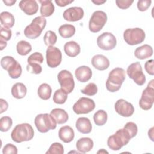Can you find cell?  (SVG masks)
Segmentation results:
<instances>
[{
    "instance_id": "22",
    "label": "cell",
    "mask_w": 154,
    "mask_h": 154,
    "mask_svg": "<svg viewBox=\"0 0 154 154\" xmlns=\"http://www.w3.org/2000/svg\"><path fill=\"white\" fill-rule=\"evenodd\" d=\"M153 48L151 46L145 44L136 48L134 52L135 57L140 60H144L150 57L153 55Z\"/></svg>"
},
{
    "instance_id": "14",
    "label": "cell",
    "mask_w": 154,
    "mask_h": 154,
    "mask_svg": "<svg viewBox=\"0 0 154 154\" xmlns=\"http://www.w3.org/2000/svg\"><path fill=\"white\" fill-rule=\"evenodd\" d=\"M114 108L117 114L125 117L131 116L134 112V107L132 104L123 99H119L115 103Z\"/></svg>"
},
{
    "instance_id": "41",
    "label": "cell",
    "mask_w": 154,
    "mask_h": 154,
    "mask_svg": "<svg viewBox=\"0 0 154 154\" xmlns=\"http://www.w3.org/2000/svg\"><path fill=\"white\" fill-rule=\"evenodd\" d=\"M28 72L34 74H40L42 71V66L38 63H28L26 66Z\"/></svg>"
},
{
    "instance_id": "43",
    "label": "cell",
    "mask_w": 154,
    "mask_h": 154,
    "mask_svg": "<svg viewBox=\"0 0 154 154\" xmlns=\"http://www.w3.org/2000/svg\"><path fill=\"white\" fill-rule=\"evenodd\" d=\"M151 3L150 0H140L137 2V8L140 11H144L149 8Z\"/></svg>"
},
{
    "instance_id": "23",
    "label": "cell",
    "mask_w": 154,
    "mask_h": 154,
    "mask_svg": "<svg viewBox=\"0 0 154 154\" xmlns=\"http://www.w3.org/2000/svg\"><path fill=\"white\" fill-rule=\"evenodd\" d=\"M64 50L67 56L70 57H75L80 53L81 48L79 45L76 42L70 41L65 43Z\"/></svg>"
},
{
    "instance_id": "11",
    "label": "cell",
    "mask_w": 154,
    "mask_h": 154,
    "mask_svg": "<svg viewBox=\"0 0 154 154\" xmlns=\"http://www.w3.org/2000/svg\"><path fill=\"white\" fill-rule=\"evenodd\" d=\"M57 78L61 88L64 90L67 94L70 93L73 90L75 81L71 72L67 70H61L57 75Z\"/></svg>"
},
{
    "instance_id": "53",
    "label": "cell",
    "mask_w": 154,
    "mask_h": 154,
    "mask_svg": "<svg viewBox=\"0 0 154 154\" xmlns=\"http://www.w3.org/2000/svg\"><path fill=\"white\" fill-rule=\"evenodd\" d=\"M108 153V152H107V151H106V150H105L103 149H102V150H99V151H98L97 152V153Z\"/></svg>"
},
{
    "instance_id": "35",
    "label": "cell",
    "mask_w": 154,
    "mask_h": 154,
    "mask_svg": "<svg viewBox=\"0 0 154 154\" xmlns=\"http://www.w3.org/2000/svg\"><path fill=\"white\" fill-rule=\"evenodd\" d=\"M13 121L9 116H3L0 119V130L1 132L8 131L12 126Z\"/></svg>"
},
{
    "instance_id": "4",
    "label": "cell",
    "mask_w": 154,
    "mask_h": 154,
    "mask_svg": "<svg viewBox=\"0 0 154 154\" xmlns=\"http://www.w3.org/2000/svg\"><path fill=\"white\" fill-rule=\"evenodd\" d=\"M46 25V19L41 16L35 17L31 24L27 25L24 29L26 37L30 39H35L38 37Z\"/></svg>"
},
{
    "instance_id": "3",
    "label": "cell",
    "mask_w": 154,
    "mask_h": 154,
    "mask_svg": "<svg viewBox=\"0 0 154 154\" xmlns=\"http://www.w3.org/2000/svg\"><path fill=\"white\" fill-rule=\"evenodd\" d=\"M131 139V138L126 129H120L114 134L108 137L107 144L110 149L119 150L123 146L128 144Z\"/></svg>"
},
{
    "instance_id": "42",
    "label": "cell",
    "mask_w": 154,
    "mask_h": 154,
    "mask_svg": "<svg viewBox=\"0 0 154 154\" xmlns=\"http://www.w3.org/2000/svg\"><path fill=\"white\" fill-rule=\"evenodd\" d=\"M12 35V32L10 29L4 27H0V38L5 41L10 40Z\"/></svg>"
},
{
    "instance_id": "45",
    "label": "cell",
    "mask_w": 154,
    "mask_h": 154,
    "mask_svg": "<svg viewBox=\"0 0 154 154\" xmlns=\"http://www.w3.org/2000/svg\"><path fill=\"white\" fill-rule=\"evenodd\" d=\"M134 2V1L129 0H117L116 1V3L117 7L121 9H126L128 8Z\"/></svg>"
},
{
    "instance_id": "6",
    "label": "cell",
    "mask_w": 154,
    "mask_h": 154,
    "mask_svg": "<svg viewBox=\"0 0 154 154\" xmlns=\"http://www.w3.org/2000/svg\"><path fill=\"white\" fill-rule=\"evenodd\" d=\"M146 34L140 28H128L123 32V38L129 45H136L141 43L145 39Z\"/></svg>"
},
{
    "instance_id": "52",
    "label": "cell",
    "mask_w": 154,
    "mask_h": 154,
    "mask_svg": "<svg viewBox=\"0 0 154 154\" xmlns=\"http://www.w3.org/2000/svg\"><path fill=\"white\" fill-rule=\"evenodd\" d=\"M153 128L152 127V128L150 129V132H151V133L150 132V131H149V132H148V135H149V137H150V138L151 139V140H152V141H153V137H152V136H153Z\"/></svg>"
},
{
    "instance_id": "38",
    "label": "cell",
    "mask_w": 154,
    "mask_h": 154,
    "mask_svg": "<svg viewBox=\"0 0 154 154\" xmlns=\"http://www.w3.org/2000/svg\"><path fill=\"white\" fill-rule=\"evenodd\" d=\"M46 154H63L64 153V147L60 143H54L49 147L48 151L46 152Z\"/></svg>"
},
{
    "instance_id": "12",
    "label": "cell",
    "mask_w": 154,
    "mask_h": 154,
    "mask_svg": "<svg viewBox=\"0 0 154 154\" xmlns=\"http://www.w3.org/2000/svg\"><path fill=\"white\" fill-rule=\"evenodd\" d=\"M46 58L48 66L51 68H55L61 63V52L57 47L54 46H48L46 52Z\"/></svg>"
},
{
    "instance_id": "25",
    "label": "cell",
    "mask_w": 154,
    "mask_h": 154,
    "mask_svg": "<svg viewBox=\"0 0 154 154\" xmlns=\"http://www.w3.org/2000/svg\"><path fill=\"white\" fill-rule=\"evenodd\" d=\"M50 114L55 120L58 124H64L69 119L67 112L61 108H54L51 111Z\"/></svg>"
},
{
    "instance_id": "49",
    "label": "cell",
    "mask_w": 154,
    "mask_h": 154,
    "mask_svg": "<svg viewBox=\"0 0 154 154\" xmlns=\"http://www.w3.org/2000/svg\"><path fill=\"white\" fill-rule=\"evenodd\" d=\"M2 1L7 6H12L16 2V0H3Z\"/></svg>"
},
{
    "instance_id": "50",
    "label": "cell",
    "mask_w": 154,
    "mask_h": 154,
    "mask_svg": "<svg viewBox=\"0 0 154 154\" xmlns=\"http://www.w3.org/2000/svg\"><path fill=\"white\" fill-rule=\"evenodd\" d=\"M0 46L1 50H3L7 46V42L0 38Z\"/></svg>"
},
{
    "instance_id": "40",
    "label": "cell",
    "mask_w": 154,
    "mask_h": 154,
    "mask_svg": "<svg viewBox=\"0 0 154 154\" xmlns=\"http://www.w3.org/2000/svg\"><path fill=\"white\" fill-rule=\"evenodd\" d=\"M28 63L42 64L43 62V57L40 52H35L32 54L27 59Z\"/></svg>"
},
{
    "instance_id": "37",
    "label": "cell",
    "mask_w": 154,
    "mask_h": 154,
    "mask_svg": "<svg viewBox=\"0 0 154 154\" xmlns=\"http://www.w3.org/2000/svg\"><path fill=\"white\" fill-rule=\"evenodd\" d=\"M7 72L10 78L13 79H17L19 77H20L22 75V66L18 62H17V63L14 66V67L10 69Z\"/></svg>"
},
{
    "instance_id": "2",
    "label": "cell",
    "mask_w": 154,
    "mask_h": 154,
    "mask_svg": "<svg viewBox=\"0 0 154 154\" xmlns=\"http://www.w3.org/2000/svg\"><path fill=\"white\" fill-rule=\"evenodd\" d=\"M126 78L125 70L120 67L112 69L109 73L108 78L106 81V89L112 93L116 92L120 90Z\"/></svg>"
},
{
    "instance_id": "48",
    "label": "cell",
    "mask_w": 154,
    "mask_h": 154,
    "mask_svg": "<svg viewBox=\"0 0 154 154\" xmlns=\"http://www.w3.org/2000/svg\"><path fill=\"white\" fill-rule=\"evenodd\" d=\"M74 1L73 0H55V2L57 4V5L60 7H65L68 4H71Z\"/></svg>"
},
{
    "instance_id": "36",
    "label": "cell",
    "mask_w": 154,
    "mask_h": 154,
    "mask_svg": "<svg viewBox=\"0 0 154 154\" xmlns=\"http://www.w3.org/2000/svg\"><path fill=\"white\" fill-rule=\"evenodd\" d=\"M81 92L87 96H94L97 93V87L94 83L90 82L83 89L81 90Z\"/></svg>"
},
{
    "instance_id": "1",
    "label": "cell",
    "mask_w": 154,
    "mask_h": 154,
    "mask_svg": "<svg viewBox=\"0 0 154 154\" xmlns=\"http://www.w3.org/2000/svg\"><path fill=\"white\" fill-rule=\"evenodd\" d=\"M34 135V131L32 127L27 123L17 125L11 133L12 140L17 143L30 141Z\"/></svg>"
},
{
    "instance_id": "34",
    "label": "cell",
    "mask_w": 154,
    "mask_h": 154,
    "mask_svg": "<svg viewBox=\"0 0 154 154\" xmlns=\"http://www.w3.org/2000/svg\"><path fill=\"white\" fill-rule=\"evenodd\" d=\"M57 40V37L55 32L52 31H48L44 35L43 41L46 46H50L54 45Z\"/></svg>"
},
{
    "instance_id": "17",
    "label": "cell",
    "mask_w": 154,
    "mask_h": 154,
    "mask_svg": "<svg viewBox=\"0 0 154 154\" xmlns=\"http://www.w3.org/2000/svg\"><path fill=\"white\" fill-rule=\"evenodd\" d=\"M91 64L95 69L102 71L109 67L110 63L108 58L105 55L97 54L93 56L91 58Z\"/></svg>"
},
{
    "instance_id": "51",
    "label": "cell",
    "mask_w": 154,
    "mask_h": 154,
    "mask_svg": "<svg viewBox=\"0 0 154 154\" xmlns=\"http://www.w3.org/2000/svg\"><path fill=\"white\" fill-rule=\"evenodd\" d=\"M106 2V1H100V0H96V1H92V2L97 5H101L102 4H104L105 2Z\"/></svg>"
},
{
    "instance_id": "39",
    "label": "cell",
    "mask_w": 154,
    "mask_h": 154,
    "mask_svg": "<svg viewBox=\"0 0 154 154\" xmlns=\"http://www.w3.org/2000/svg\"><path fill=\"white\" fill-rule=\"evenodd\" d=\"M123 128L128 131L131 138L135 137L137 134L138 127L137 125L132 122H127L124 126Z\"/></svg>"
},
{
    "instance_id": "30",
    "label": "cell",
    "mask_w": 154,
    "mask_h": 154,
    "mask_svg": "<svg viewBox=\"0 0 154 154\" xmlns=\"http://www.w3.org/2000/svg\"><path fill=\"white\" fill-rule=\"evenodd\" d=\"M16 50L19 55L25 56L31 51L32 46L29 42L25 40H20L17 43Z\"/></svg>"
},
{
    "instance_id": "26",
    "label": "cell",
    "mask_w": 154,
    "mask_h": 154,
    "mask_svg": "<svg viewBox=\"0 0 154 154\" xmlns=\"http://www.w3.org/2000/svg\"><path fill=\"white\" fill-rule=\"evenodd\" d=\"M12 96L17 99L23 98L27 93V88L26 86L22 82H17L14 84L11 90Z\"/></svg>"
},
{
    "instance_id": "29",
    "label": "cell",
    "mask_w": 154,
    "mask_h": 154,
    "mask_svg": "<svg viewBox=\"0 0 154 154\" xmlns=\"http://www.w3.org/2000/svg\"><path fill=\"white\" fill-rule=\"evenodd\" d=\"M37 94L40 99L43 100H48L51 96L52 88L49 84L43 83L38 87Z\"/></svg>"
},
{
    "instance_id": "9",
    "label": "cell",
    "mask_w": 154,
    "mask_h": 154,
    "mask_svg": "<svg viewBox=\"0 0 154 154\" xmlns=\"http://www.w3.org/2000/svg\"><path fill=\"white\" fill-rule=\"evenodd\" d=\"M128 76L134 80L138 85H143L146 81V76L143 72V69L140 62H135L131 64L126 70Z\"/></svg>"
},
{
    "instance_id": "19",
    "label": "cell",
    "mask_w": 154,
    "mask_h": 154,
    "mask_svg": "<svg viewBox=\"0 0 154 154\" xmlns=\"http://www.w3.org/2000/svg\"><path fill=\"white\" fill-rule=\"evenodd\" d=\"M76 128L82 134H89L92 130V125L87 117H79L76 122Z\"/></svg>"
},
{
    "instance_id": "15",
    "label": "cell",
    "mask_w": 154,
    "mask_h": 154,
    "mask_svg": "<svg viewBox=\"0 0 154 154\" xmlns=\"http://www.w3.org/2000/svg\"><path fill=\"white\" fill-rule=\"evenodd\" d=\"M84 15L83 9L79 7H72L66 9L63 14L64 19L69 22H76L81 20Z\"/></svg>"
},
{
    "instance_id": "20",
    "label": "cell",
    "mask_w": 154,
    "mask_h": 154,
    "mask_svg": "<svg viewBox=\"0 0 154 154\" xmlns=\"http://www.w3.org/2000/svg\"><path fill=\"white\" fill-rule=\"evenodd\" d=\"M59 138L65 143H70L75 137L73 129L69 126H62L58 132Z\"/></svg>"
},
{
    "instance_id": "21",
    "label": "cell",
    "mask_w": 154,
    "mask_h": 154,
    "mask_svg": "<svg viewBox=\"0 0 154 154\" xmlns=\"http://www.w3.org/2000/svg\"><path fill=\"white\" fill-rule=\"evenodd\" d=\"M93 141L88 137H82L79 138L76 144L77 150L81 153H87L90 152L93 147Z\"/></svg>"
},
{
    "instance_id": "27",
    "label": "cell",
    "mask_w": 154,
    "mask_h": 154,
    "mask_svg": "<svg viewBox=\"0 0 154 154\" xmlns=\"http://www.w3.org/2000/svg\"><path fill=\"white\" fill-rule=\"evenodd\" d=\"M0 19L1 25L6 28H11L14 24V16L8 11H3L0 14Z\"/></svg>"
},
{
    "instance_id": "8",
    "label": "cell",
    "mask_w": 154,
    "mask_h": 154,
    "mask_svg": "<svg viewBox=\"0 0 154 154\" xmlns=\"http://www.w3.org/2000/svg\"><path fill=\"white\" fill-rule=\"evenodd\" d=\"M154 80H151L143 90L141 97L139 100L140 107L143 110L150 109L154 102Z\"/></svg>"
},
{
    "instance_id": "47",
    "label": "cell",
    "mask_w": 154,
    "mask_h": 154,
    "mask_svg": "<svg viewBox=\"0 0 154 154\" xmlns=\"http://www.w3.org/2000/svg\"><path fill=\"white\" fill-rule=\"evenodd\" d=\"M0 105H1V111L0 113L2 114L4 112L6 111L8 107V104L7 102V101L3 99H0Z\"/></svg>"
},
{
    "instance_id": "24",
    "label": "cell",
    "mask_w": 154,
    "mask_h": 154,
    "mask_svg": "<svg viewBox=\"0 0 154 154\" xmlns=\"http://www.w3.org/2000/svg\"><path fill=\"white\" fill-rule=\"evenodd\" d=\"M39 2L41 4L40 14L42 17L51 16L54 12L55 7L51 0H40Z\"/></svg>"
},
{
    "instance_id": "28",
    "label": "cell",
    "mask_w": 154,
    "mask_h": 154,
    "mask_svg": "<svg viewBox=\"0 0 154 154\" xmlns=\"http://www.w3.org/2000/svg\"><path fill=\"white\" fill-rule=\"evenodd\" d=\"M76 31L75 27L71 24H64L60 26L58 32L64 38H69L74 35Z\"/></svg>"
},
{
    "instance_id": "31",
    "label": "cell",
    "mask_w": 154,
    "mask_h": 154,
    "mask_svg": "<svg viewBox=\"0 0 154 154\" xmlns=\"http://www.w3.org/2000/svg\"><path fill=\"white\" fill-rule=\"evenodd\" d=\"M108 119V115L105 111L100 109L97 111L93 115V120L97 126L104 125Z\"/></svg>"
},
{
    "instance_id": "44",
    "label": "cell",
    "mask_w": 154,
    "mask_h": 154,
    "mask_svg": "<svg viewBox=\"0 0 154 154\" xmlns=\"http://www.w3.org/2000/svg\"><path fill=\"white\" fill-rule=\"evenodd\" d=\"M2 153L7 154V153H12V154H17V149L16 146L8 143L4 146L2 149Z\"/></svg>"
},
{
    "instance_id": "16",
    "label": "cell",
    "mask_w": 154,
    "mask_h": 154,
    "mask_svg": "<svg viewBox=\"0 0 154 154\" xmlns=\"http://www.w3.org/2000/svg\"><path fill=\"white\" fill-rule=\"evenodd\" d=\"M19 7L22 11L29 16L35 14L38 10V5L35 0H22L19 3Z\"/></svg>"
},
{
    "instance_id": "7",
    "label": "cell",
    "mask_w": 154,
    "mask_h": 154,
    "mask_svg": "<svg viewBox=\"0 0 154 154\" xmlns=\"http://www.w3.org/2000/svg\"><path fill=\"white\" fill-rule=\"evenodd\" d=\"M107 21L106 14L101 10H97L92 14L88 23L90 31L93 33L99 32Z\"/></svg>"
},
{
    "instance_id": "13",
    "label": "cell",
    "mask_w": 154,
    "mask_h": 154,
    "mask_svg": "<svg viewBox=\"0 0 154 154\" xmlns=\"http://www.w3.org/2000/svg\"><path fill=\"white\" fill-rule=\"evenodd\" d=\"M97 45L99 48L105 51L113 49L117 45L116 37L111 32H105L98 36Z\"/></svg>"
},
{
    "instance_id": "18",
    "label": "cell",
    "mask_w": 154,
    "mask_h": 154,
    "mask_svg": "<svg viewBox=\"0 0 154 154\" xmlns=\"http://www.w3.org/2000/svg\"><path fill=\"white\" fill-rule=\"evenodd\" d=\"M75 75L78 81L81 82H85L91 78L92 70L88 66H81L75 70Z\"/></svg>"
},
{
    "instance_id": "32",
    "label": "cell",
    "mask_w": 154,
    "mask_h": 154,
    "mask_svg": "<svg viewBox=\"0 0 154 154\" xmlns=\"http://www.w3.org/2000/svg\"><path fill=\"white\" fill-rule=\"evenodd\" d=\"M67 99V93L61 88L57 90L53 95V101L57 104H63Z\"/></svg>"
},
{
    "instance_id": "10",
    "label": "cell",
    "mask_w": 154,
    "mask_h": 154,
    "mask_svg": "<svg viewBox=\"0 0 154 154\" xmlns=\"http://www.w3.org/2000/svg\"><path fill=\"white\" fill-rule=\"evenodd\" d=\"M95 108V102L91 99L80 97L73 105V110L76 114H85L91 112Z\"/></svg>"
},
{
    "instance_id": "5",
    "label": "cell",
    "mask_w": 154,
    "mask_h": 154,
    "mask_svg": "<svg viewBox=\"0 0 154 154\" xmlns=\"http://www.w3.org/2000/svg\"><path fill=\"white\" fill-rule=\"evenodd\" d=\"M34 123L37 130L41 133H46L57 127L55 120L48 113L38 114L34 119Z\"/></svg>"
},
{
    "instance_id": "33",
    "label": "cell",
    "mask_w": 154,
    "mask_h": 154,
    "mask_svg": "<svg viewBox=\"0 0 154 154\" xmlns=\"http://www.w3.org/2000/svg\"><path fill=\"white\" fill-rule=\"evenodd\" d=\"M17 61L11 56H5L1 60V66L5 70L8 71L11 69Z\"/></svg>"
},
{
    "instance_id": "46",
    "label": "cell",
    "mask_w": 154,
    "mask_h": 154,
    "mask_svg": "<svg viewBox=\"0 0 154 154\" xmlns=\"http://www.w3.org/2000/svg\"><path fill=\"white\" fill-rule=\"evenodd\" d=\"M153 60L151 59L147 61L144 64V68L146 72L150 75H154V70H153Z\"/></svg>"
}]
</instances>
